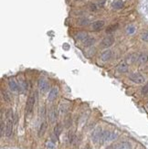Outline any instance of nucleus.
<instances>
[{
	"instance_id": "8",
	"label": "nucleus",
	"mask_w": 148,
	"mask_h": 149,
	"mask_svg": "<svg viewBox=\"0 0 148 149\" xmlns=\"http://www.w3.org/2000/svg\"><path fill=\"white\" fill-rule=\"evenodd\" d=\"M117 70L119 72H122V73H125L128 71V63L124 60L121 61L119 64L117 65Z\"/></svg>"
},
{
	"instance_id": "19",
	"label": "nucleus",
	"mask_w": 148,
	"mask_h": 149,
	"mask_svg": "<svg viewBox=\"0 0 148 149\" xmlns=\"http://www.w3.org/2000/svg\"><path fill=\"white\" fill-rule=\"evenodd\" d=\"M61 130H62V127H61V125H57L54 128V133L56 134V136H58L61 134Z\"/></svg>"
},
{
	"instance_id": "13",
	"label": "nucleus",
	"mask_w": 148,
	"mask_h": 149,
	"mask_svg": "<svg viewBox=\"0 0 148 149\" xmlns=\"http://www.w3.org/2000/svg\"><path fill=\"white\" fill-rule=\"evenodd\" d=\"M47 127H48V125L46 122H43L42 124H41L40 127H39V130H38V136H42L44 133H45L46 130H47Z\"/></svg>"
},
{
	"instance_id": "23",
	"label": "nucleus",
	"mask_w": 148,
	"mask_h": 149,
	"mask_svg": "<svg viewBox=\"0 0 148 149\" xmlns=\"http://www.w3.org/2000/svg\"><path fill=\"white\" fill-rule=\"evenodd\" d=\"M2 94H3V97H4V99L7 102H10V97H9V95L7 94V92H6V91H3L2 92Z\"/></svg>"
},
{
	"instance_id": "25",
	"label": "nucleus",
	"mask_w": 148,
	"mask_h": 149,
	"mask_svg": "<svg viewBox=\"0 0 148 149\" xmlns=\"http://www.w3.org/2000/svg\"><path fill=\"white\" fill-rule=\"evenodd\" d=\"M61 113H63V114H65L66 112H67V110H68V107H67V105H65V104H61Z\"/></svg>"
},
{
	"instance_id": "6",
	"label": "nucleus",
	"mask_w": 148,
	"mask_h": 149,
	"mask_svg": "<svg viewBox=\"0 0 148 149\" xmlns=\"http://www.w3.org/2000/svg\"><path fill=\"white\" fill-rule=\"evenodd\" d=\"M112 52L111 49H106V50H104L101 53V60H102V61H108V60H110L111 59H112Z\"/></svg>"
},
{
	"instance_id": "3",
	"label": "nucleus",
	"mask_w": 148,
	"mask_h": 149,
	"mask_svg": "<svg viewBox=\"0 0 148 149\" xmlns=\"http://www.w3.org/2000/svg\"><path fill=\"white\" fill-rule=\"evenodd\" d=\"M34 104H35V96L33 94L29 96L28 99L27 101V103H26V114H29L33 110Z\"/></svg>"
},
{
	"instance_id": "11",
	"label": "nucleus",
	"mask_w": 148,
	"mask_h": 149,
	"mask_svg": "<svg viewBox=\"0 0 148 149\" xmlns=\"http://www.w3.org/2000/svg\"><path fill=\"white\" fill-rule=\"evenodd\" d=\"M92 29L93 30H100L104 27V21L103 20H97L92 23Z\"/></svg>"
},
{
	"instance_id": "5",
	"label": "nucleus",
	"mask_w": 148,
	"mask_h": 149,
	"mask_svg": "<svg viewBox=\"0 0 148 149\" xmlns=\"http://www.w3.org/2000/svg\"><path fill=\"white\" fill-rule=\"evenodd\" d=\"M113 42H114V38L112 36H108L101 40V46L103 48H109L113 44Z\"/></svg>"
},
{
	"instance_id": "26",
	"label": "nucleus",
	"mask_w": 148,
	"mask_h": 149,
	"mask_svg": "<svg viewBox=\"0 0 148 149\" xmlns=\"http://www.w3.org/2000/svg\"><path fill=\"white\" fill-rule=\"evenodd\" d=\"M4 131H5V125L3 120L1 119V136H4Z\"/></svg>"
},
{
	"instance_id": "4",
	"label": "nucleus",
	"mask_w": 148,
	"mask_h": 149,
	"mask_svg": "<svg viewBox=\"0 0 148 149\" xmlns=\"http://www.w3.org/2000/svg\"><path fill=\"white\" fill-rule=\"evenodd\" d=\"M102 130L101 127H97L92 133V140L94 143H101V136H102Z\"/></svg>"
},
{
	"instance_id": "30",
	"label": "nucleus",
	"mask_w": 148,
	"mask_h": 149,
	"mask_svg": "<svg viewBox=\"0 0 148 149\" xmlns=\"http://www.w3.org/2000/svg\"><path fill=\"white\" fill-rule=\"evenodd\" d=\"M147 107H148V105H147Z\"/></svg>"
},
{
	"instance_id": "10",
	"label": "nucleus",
	"mask_w": 148,
	"mask_h": 149,
	"mask_svg": "<svg viewBox=\"0 0 148 149\" xmlns=\"http://www.w3.org/2000/svg\"><path fill=\"white\" fill-rule=\"evenodd\" d=\"M58 88H56V87H53L51 90H50V91L49 92V96H48V99H49V102H52V101H54L55 99H56L57 95H58Z\"/></svg>"
},
{
	"instance_id": "15",
	"label": "nucleus",
	"mask_w": 148,
	"mask_h": 149,
	"mask_svg": "<svg viewBox=\"0 0 148 149\" xmlns=\"http://www.w3.org/2000/svg\"><path fill=\"white\" fill-rule=\"evenodd\" d=\"M9 88L11 89L12 91H18V85L17 84V83L14 80H9Z\"/></svg>"
},
{
	"instance_id": "21",
	"label": "nucleus",
	"mask_w": 148,
	"mask_h": 149,
	"mask_svg": "<svg viewBox=\"0 0 148 149\" xmlns=\"http://www.w3.org/2000/svg\"><path fill=\"white\" fill-rule=\"evenodd\" d=\"M89 23H90V21H89V19H87V18H82V19L80 20V25H82V26L88 25Z\"/></svg>"
},
{
	"instance_id": "7",
	"label": "nucleus",
	"mask_w": 148,
	"mask_h": 149,
	"mask_svg": "<svg viewBox=\"0 0 148 149\" xmlns=\"http://www.w3.org/2000/svg\"><path fill=\"white\" fill-rule=\"evenodd\" d=\"M38 88L40 90L41 92H46L49 90V83L45 80H38Z\"/></svg>"
},
{
	"instance_id": "27",
	"label": "nucleus",
	"mask_w": 148,
	"mask_h": 149,
	"mask_svg": "<svg viewBox=\"0 0 148 149\" xmlns=\"http://www.w3.org/2000/svg\"><path fill=\"white\" fill-rule=\"evenodd\" d=\"M47 147L49 149H54V148H55V145H54L52 142H49L47 144Z\"/></svg>"
},
{
	"instance_id": "28",
	"label": "nucleus",
	"mask_w": 148,
	"mask_h": 149,
	"mask_svg": "<svg viewBox=\"0 0 148 149\" xmlns=\"http://www.w3.org/2000/svg\"><path fill=\"white\" fill-rule=\"evenodd\" d=\"M90 8H91L92 11H95V10H97V6L96 5H94V4H92V5H91Z\"/></svg>"
},
{
	"instance_id": "24",
	"label": "nucleus",
	"mask_w": 148,
	"mask_h": 149,
	"mask_svg": "<svg viewBox=\"0 0 148 149\" xmlns=\"http://www.w3.org/2000/svg\"><path fill=\"white\" fill-rule=\"evenodd\" d=\"M113 7H114L115 8H117V9L121 8V7H123V2H122V1H117V2L113 5Z\"/></svg>"
},
{
	"instance_id": "18",
	"label": "nucleus",
	"mask_w": 148,
	"mask_h": 149,
	"mask_svg": "<svg viewBox=\"0 0 148 149\" xmlns=\"http://www.w3.org/2000/svg\"><path fill=\"white\" fill-rule=\"evenodd\" d=\"M84 45L86 47H90V46H92V45L95 43V38H88L85 41H83Z\"/></svg>"
},
{
	"instance_id": "16",
	"label": "nucleus",
	"mask_w": 148,
	"mask_h": 149,
	"mask_svg": "<svg viewBox=\"0 0 148 149\" xmlns=\"http://www.w3.org/2000/svg\"><path fill=\"white\" fill-rule=\"evenodd\" d=\"M147 60H148V55L145 53H142L141 55L138 57V61H139L141 64L147 62Z\"/></svg>"
},
{
	"instance_id": "9",
	"label": "nucleus",
	"mask_w": 148,
	"mask_h": 149,
	"mask_svg": "<svg viewBox=\"0 0 148 149\" xmlns=\"http://www.w3.org/2000/svg\"><path fill=\"white\" fill-rule=\"evenodd\" d=\"M49 122L51 123V124H54V123L56 122V120H57V111L54 107H52L51 109L49 110Z\"/></svg>"
},
{
	"instance_id": "12",
	"label": "nucleus",
	"mask_w": 148,
	"mask_h": 149,
	"mask_svg": "<svg viewBox=\"0 0 148 149\" xmlns=\"http://www.w3.org/2000/svg\"><path fill=\"white\" fill-rule=\"evenodd\" d=\"M115 149H132V145L130 143L128 142H123L117 145Z\"/></svg>"
},
{
	"instance_id": "29",
	"label": "nucleus",
	"mask_w": 148,
	"mask_h": 149,
	"mask_svg": "<svg viewBox=\"0 0 148 149\" xmlns=\"http://www.w3.org/2000/svg\"><path fill=\"white\" fill-rule=\"evenodd\" d=\"M84 149H91V147L89 146V145H87V146H86V147H85V148H84Z\"/></svg>"
},
{
	"instance_id": "22",
	"label": "nucleus",
	"mask_w": 148,
	"mask_h": 149,
	"mask_svg": "<svg viewBox=\"0 0 148 149\" xmlns=\"http://www.w3.org/2000/svg\"><path fill=\"white\" fill-rule=\"evenodd\" d=\"M142 93L143 94H147L148 93V83H146L143 88H142Z\"/></svg>"
},
{
	"instance_id": "2",
	"label": "nucleus",
	"mask_w": 148,
	"mask_h": 149,
	"mask_svg": "<svg viewBox=\"0 0 148 149\" xmlns=\"http://www.w3.org/2000/svg\"><path fill=\"white\" fill-rule=\"evenodd\" d=\"M129 78H130L131 80H132L134 83H138V84H141V83H144L145 79L141 73H138V72H135V73H132L130 74L129 76Z\"/></svg>"
},
{
	"instance_id": "17",
	"label": "nucleus",
	"mask_w": 148,
	"mask_h": 149,
	"mask_svg": "<svg viewBox=\"0 0 148 149\" xmlns=\"http://www.w3.org/2000/svg\"><path fill=\"white\" fill-rule=\"evenodd\" d=\"M119 27V25L118 24H113V25H110L109 27H107L106 29V33H112V32L115 31Z\"/></svg>"
},
{
	"instance_id": "1",
	"label": "nucleus",
	"mask_w": 148,
	"mask_h": 149,
	"mask_svg": "<svg viewBox=\"0 0 148 149\" xmlns=\"http://www.w3.org/2000/svg\"><path fill=\"white\" fill-rule=\"evenodd\" d=\"M7 125H6V136L10 137L13 133V124H14V115L12 109H8L7 112Z\"/></svg>"
},
{
	"instance_id": "14",
	"label": "nucleus",
	"mask_w": 148,
	"mask_h": 149,
	"mask_svg": "<svg viewBox=\"0 0 148 149\" xmlns=\"http://www.w3.org/2000/svg\"><path fill=\"white\" fill-rule=\"evenodd\" d=\"M76 38L81 41H85L89 37H88V34L86 32H79L76 35Z\"/></svg>"
},
{
	"instance_id": "20",
	"label": "nucleus",
	"mask_w": 148,
	"mask_h": 149,
	"mask_svg": "<svg viewBox=\"0 0 148 149\" xmlns=\"http://www.w3.org/2000/svg\"><path fill=\"white\" fill-rule=\"evenodd\" d=\"M142 39L144 40V41H145V42H148V30L144 32V33H143V35H142Z\"/></svg>"
}]
</instances>
